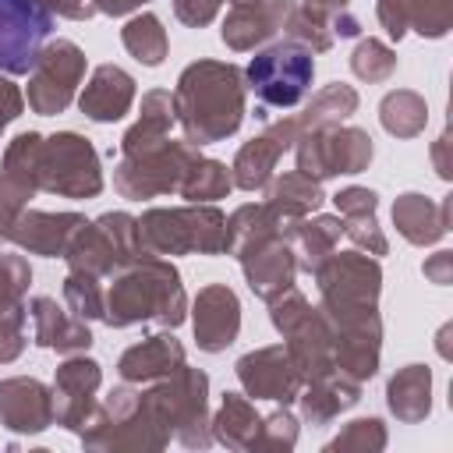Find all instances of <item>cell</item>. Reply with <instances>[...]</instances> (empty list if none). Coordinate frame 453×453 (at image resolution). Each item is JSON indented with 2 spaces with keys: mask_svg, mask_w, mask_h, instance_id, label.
<instances>
[{
  "mask_svg": "<svg viewBox=\"0 0 453 453\" xmlns=\"http://www.w3.org/2000/svg\"><path fill=\"white\" fill-rule=\"evenodd\" d=\"M449 273H453V255L449 251H435L428 262H425V276L432 283H449Z\"/></svg>",
  "mask_w": 453,
  "mask_h": 453,
  "instance_id": "46",
  "label": "cell"
},
{
  "mask_svg": "<svg viewBox=\"0 0 453 453\" xmlns=\"http://www.w3.org/2000/svg\"><path fill=\"white\" fill-rule=\"evenodd\" d=\"M32 283V269L21 255H4L0 258V311L7 308H18L25 290Z\"/></svg>",
  "mask_w": 453,
  "mask_h": 453,
  "instance_id": "38",
  "label": "cell"
},
{
  "mask_svg": "<svg viewBox=\"0 0 453 453\" xmlns=\"http://www.w3.org/2000/svg\"><path fill=\"white\" fill-rule=\"evenodd\" d=\"M216 439L234 446V449H244V446H255L258 432H262V418L255 414L251 400H244L241 393H226L223 396V407L216 414Z\"/></svg>",
  "mask_w": 453,
  "mask_h": 453,
  "instance_id": "30",
  "label": "cell"
},
{
  "mask_svg": "<svg viewBox=\"0 0 453 453\" xmlns=\"http://www.w3.org/2000/svg\"><path fill=\"white\" fill-rule=\"evenodd\" d=\"M85 223V216L78 212H21L11 226V241L32 255H46V258H57L67 251L74 230Z\"/></svg>",
  "mask_w": 453,
  "mask_h": 453,
  "instance_id": "19",
  "label": "cell"
},
{
  "mask_svg": "<svg viewBox=\"0 0 453 453\" xmlns=\"http://www.w3.org/2000/svg\"><path fill=\"white\" fill-rule=\"evenodd\" d=\"M343 234L365 248L368 255H386V237L375 223V212H361V216H343Z\"/></svg>",
  "mask_w": 453,
  "mask_h": 453,
  "instance_id": "39",
  "label": "cell"
},
{
  "mask_svg": "<svg viewBox=\"0 0 453 453\" xmlns=\"http://www.w3.org/2000/svg\"><path fill=\"white\" fill-rule=\"evenodd\" d=\"M64 301L78 319H103V290L92 273L71 269V276L64 280Z\"/></svg>",
  "mask_w": 453,
  "mask_h": 453,
  "instance_id": "36",
  "label": "cell"
},
{
  "mask_svg": "<svg viewBox=\"0 0 453 453\" xmlns=\"http://www.w3.org/2000/svg\"><path fill=\"white\" fill-rule=\"evenodd\" d=\"M315 283L322 294V311L329 322H350L375 315V297H379V262H372L361 251L347 255H329L315 265Z\"/></svg>",
  "mask_w": 453,
  "mask_h": 453,
  "instance_id": "6",
  "label": "cell"
},
{
  "mask_svg": "<svg viewBox=\"0 0 453 453\" xmlns=\"http://www.w3.org/2000/svg\"><path fill=\"white\" fill-rule=\"evenodd\" d=\"M142 4L145 0H92V7L103 11V14H127V11L142 7Z\"/></svg>",
  "mask_w": 453,
  "mask_h": 453,
  "instance_id": "47",
  "label": "cell"
},
{
  "mask_svg": "<svg viewBox=\"0 0 453 453\" xmlns=\"http://www.w3.org/2000/svg\"><path fill=\"white\" fill-rule=\"evenodd\" d=\"M290 0H244L234 4V11L223 21V42L230 50H251L258 42H265L269 35L283 32L287 18H290Z\"/></svg>",
  "mask_w": 453,
  "mask_h": 453,
  "instance_id": "17",
  "label": "cell"
},
{
  "mask_svg": "<svg viewBox=\"0 0 453 453\" xmlns=\"http://www.w3.org/2000/svg\"><path fill=\"white\" fill-rule=\"evenodd\" d=\"M198 159V149L191 142H159L142 152H131L113 170V184L124 198H156L166 191H177L191 163Z\"/></svg>",
  "mask_w": 453,
  "mask_h": 453,
  "instance_id": "8",
  "label": "cell"
},
{
  "mask_svg": "<svg viewBox=\"0 0 453 453\" xmlns=\"http://www.w3.org/2000/svg\"><path fill=\"white\" fill-rule=\"evenodd\" d=\"M78 103H81V113L99 124L120 120L134 103V78L113 64H103V67H96V74L85 85Z\"/></svg>",
  "mask_w": 453,
  "mask_h": 453,
  "instance_id": "21",
  "label": "cell"
},
{
  "mask_svg": "<svg viewBox=\"0 0 453 453\" xmlns=\"http://www.w3.org/2000/svg\"><path fill=\"white\" fill-rule=\"evenodd\" d=\"M347 446H386V432H382V421L379 418H361V421H350L343 435H336L329 442V449H347Z\"/></svg>",
  "mask_w": 453,
  "mask_h": 453,
  "instance_id": "40",
  "label": "cell"
},
{
  "mask_svg": "<svg viewBox=\"0 0 453 453\" xmlns=\"http://www.w3.org/2000/svg\"><path fill=\"white\" fill-rule=\"evenodd\" d=\"M428 393H432V375H428V368H425V365H407L400 375L389 379V389H386L389 411H393L400 421L414 425V421H421V418L428 414Z\"/></svg>",
  "mask_w": 453,
  "mask_h": 453,
  "instance_id": "29",
  "label": "cell"
},
{
  "mask_svg": "<svg viewBox=\"0 0 453 453\" xmlns=\"http://www.w3.org/2000/svg\"><path fill=\"white\" fill-rule=\"evenodd\" d=\"M350 71L361 78V81H386L393 71H396V57L386 42L379 39H361L357 50L350 53Z\"/></svg>",
  "mask_w": 453,
  "mask_h": 453,
  "instance_id": "35",
  "label": "cell"
},
{
  "mask_svg": "<svg viewBox=\"0 0 453 453\" xmlns=\"http://www.w3.org/2000/svg\"><path fill=\"white\" fill-rule=\"evenodd\" d=\"M234 255L241 258V269H244L248 287L255 290V297L273 301V297H280L283 290L294 287L297 255H294V248H290V241H287L283 230L258 234L248 244H241Z\"/></svg>",
  "mask_w": 453,
  "mask_h": 453,
  "instance_id": "12",
  "label": "cell"
},
{
  "mask_svg": "<svg viewBox=\"0 0 453 453\" xmlns=\"http://www.w3.org/2000/svg\"><path fill=\"white\" fill-rule=\"evenodd\" d=\"M304 4L322 7V11H343V7H347V0H304Z\"/></svg>",
  "mask_w": 453,
  "mask_h": 453,
  "instance_id": "49",
  "label": "cell"
},
{
  "mask_svg": "<svg viewBox=\"0 0 453 453\" xmlns=\"http://www.w3.org/2000/svg\"><path fill=\"white\" fill-rule=\"evenodd\" d=\"M138 255H145V248L138 237V219L127 212H106L96 223H81L64 251L71 269H81L92 276L117 273Z\"/></svg>",
  "mask_w": 453,
  "mask_h": 453,
  "instance_id": "7",
  "label": "cell"
},
{
  "mask_svg": "<svg viewBox=\"0 0 453 453\" xmlns=\"http://www.w3.org/2000/svg\"><path fill=\"white\" fill-rule=\"evenodd\" d=\"M340 234H343V219H336V216H315V219H294L287 241L297 244V251H294L297 255V265L308 269V273H315V265L333 255Z\"/></svg>",
  "mask_w": 453,
  "mask_h": 453,
  "instance_id": "27",
  "label": "cell"
},
{
  "mask_svg": "<svg viewBox=\"0 0 453 453\" xmlns=\"http://www.w3.org/2000/svg\"><path fill=\"white\" fill-rule=\"evenodd\" d=\"M173 117L180 120L191 145H209L241 127L244 85L234 64L198 60L184 67L173 92Z\"/></svg>",
  "mask_w": 453,
  "mask_h": 453,
  "instance_id": "2",
  "label": "cell"
},
{
  "mask_svg": "<svg viewBox=\"0 0 453 453\" xmlns=\"http://www.w3.org/2000/svg\"><path fill=\"white\" fill-rule=\"evenodd\" d=\"M265 205L273 212H280L287 223H294V219H304L308 212H315L322 205V188H319L315 177H308L301 170H290V173H280V177L269 180Z\"/></svg>",
  "mask_w": 453,
  "mask_h": 453,
  "instance_id": "26",
  "label": "cell"
},
{
  "mask_svg": "<svg viewBox=\"0 0 453 453\" xmlns=\"http://www.w3.org/2000/svg\"><path fill=\"white\" fill-rule=\"evenodd\" d=\"M117 368H120V375L127 382L170 379V375H177L184 368V347L173 336L159 333V336H149V340L134 343L131 350H124V357H120Z\"/></svg>",
  "mask_w": 453,
  "mask_h": 453,
  "instance_id": "22",
  "label": "cell"
},
{
  "mask_svg": "<svg viewBox=\"0 0 453 453\" xmlns=\"http://www.w3.org/2000/svg\"><path fill=\"white\" fill-rule=\"evenodd\" d=\"M237 379L255 400H297L301 393V372L290 365L287 347H262L237 361Z\"/></svg>",
  "mask_w": 453,
  "mask_h": 453,
  "instance_id": "13",
  "label": "cell"
},
{
  "mask_svg": "<svg viewBox=\"0 0 453 453\" xmlns=\"http://www.w3.org/2000/svg\"><path fill=\"white\" fill-rule=\"evenodd\" d=\"M99 389V365L92 357H71L57 368L53 382V421L64 428H85L92 407V393Z\"/></svg>",
  "mask_w": 453,
  "mask_h": 453,
  "instance_id": "16",
  "label": "cell"
},
{
  "mask_svg": "<svg viewBox=\"0 0 453 453\" xmlns=\"http://www.w3.org/2000/svg\"><path fill=\"white\" fill-rule=\"evenodd\" d=\"M32 322H35V343L50 347V350H85L92 343V333L85 326V319L64 311L53 297H35L32 301Z\"/></svg>",
  "mask_w": 453,
  "mask_h": 453,
  "instance_id": "24",
  "label": "cell"
},
{
  "mask_svg": "<svg viewBox=\"0 0 453 453\" xmlns=\"http://www.w3.org/2000/svg\"><path fill=\"white\" fill-rule=\"evenodd\" d=\"M379 21L389 39H400L407 28L439 39L453 25V0H379Z\"/></svg>",
  "mask_w": 453,
  "mask_h": 453,
  "instance_id": "20",
  "label": "cell"
},
{
  "mask_svg": "<svg viewBox=\"0 0 453 453\" xmlns=\"http://www.w3.org/2000/svg\"><path fill=\"white\" fill-rule=\"evenodd\" d=\"M50 11H57V14H64V18H74V21H81V18H92L96 14V7H92V0H42Z\"/></svg>",
  "mask_w": 453,
  "mask_h": 453,
  "instance_id": "45",
  "label": "cell"
},
{
  "mask_svg": "<svg viewBox=\"0 0 453 453\" xmlns=\"http://www.w3.org/2000/svg\"><path fill=\"white\" fill-rule=\"evenodd\" d=\"M297 170L326 180L336 173H361L372 163V138L361 127H315L297 138Z\"/></svg>",
  "mask_w": 453,
  "mask_h": 453,
  "instance_id": "9",
  "label": "cell"
},
{
  "mask_svg": "<svg viewBox=\"0 0 453 453\" xmlns=\"http://www.w3.org/2000/svg\"><path fill=\"white\" fill-rule=\"evenodd\" d=\"M177 117H173V96L170 92H145L142 96V117H138V124L124 134V156H131V152H142V149H149V145H159L163 138H166V131H170V124H173Z\"/></svg>",
  "mask_w": 453,
  "mask_h": 453,
  "instance_id": "28",
  "label": "cell"
},
{
  "mask_svg": "<svg viewBox=\"0 0 453 453\" xmlns=\"http://www.w3.org/2000/svg\"><path fill=\"white\" fill-rule=\"evenodd\" d=\"M138 237L145 255H219L226 251V216L198 202L188 209H149L138 219Z\"/></svg>",
  "mask_w": 453,
  "mask_h": 453,
  "instance_id": "4",
  "label": "cell"
},
{
  "mask_svg": "<svg viewBox=\"0 0 453 453\" xmlns=\"http://www.w3.org/2000/svg\"><path fill=\"white\" fill-rule=\"evenodd\" d=\"M4 170L28 180L35 191H53L64 198H92L103 191L99 156L88 138L74 131L60 134H18L4 152Z\"/></svg>",
  "mask_w": 453,
  "mask_h": 453,
  "instance_id": "1",
  "label": "cell"
},
{
  "mask_svg": "<svg viewBox=\"0 0 453 453\" xmlns=\"http://www.w3.org/2000/svg\"><path fill=\"white\" fill-rule=\"evenodd\" d=\"M230 188H234L230 170H226L219 159H202V156H198V159L191 163V170L184 173L177 195L188 198V202H212V198H223Z\"/></svg>",
  "mask_w": 453,
  "mask_h": 453,
  "instance_id": "34",
  "label": "cell"
},
{
  "mask_svg": "<svg viewBox=\"0 0 453 453\" xmlns=\"http://www.w3.org/2000/svg\"><path fill=\"white\" fill-rule=\"evenodd\" d=\"M219 4L223 0H173V11L184 25H205L219 11ZM230 4H244V0H230Z\"/></svg>",
  "mask_w": 453,
  "mask_h": 453,
  "instance_id": "43",
  "label": "cell"
},
{
  "mask_svg": "<svg viewBox=\"0 0 453 453\" xmlns=\"http://www.w3.org/2000/svg\"><path fill=\"white\" fill-rule=\"evenodd\" d=\"M301 396V407H304V418L311 425H326L333 421L340 411H347L350 403H357L361 396V382L343 375L340 368L319 375V379H308V389L297 393Z\"/></svg>",
  "mask_w": 453,
  "mask_h": 453,
  "instance_id": "25",
  "label": "cell"
},
{
  "mask_svg": "<svg viewBox=\"0 0 453 453\" xmlns=\"http://www.w3.org/2000/svg\"><path fill=\"white\" fill-rule=\"evenodd\" d=\"M357 110V92L350 88V85H326L319 96H311V103L304 106V113L301 117H294L297 120V131L304 134V131H315V127H329V124H340V120H347L350 113Z\"/></svg>",
  "mask_w": 453,
  "mask_h": 453,
  "instance_id": "31",
  "label": "cell"
},
{
  "mask_svg": "<svg viewBox=\"0 0 453 453\" xmlns=\"http://www.w3.org/2000/svg\"><path fill=\"white\" fill-rule=\"evenodd\" d=\"M446 134L435 142V170H439V177H449V163H446Z\"/></svg>",
  "mask_w": 453,
  "mask_h": 453,
  "instance_id": "48",
  "label": "cell"
},
{
  "mask_svg": "<svg viewBox=\"0 0 453 453\" xmlns=\"http://www.w3.org/2000/svg\"><path fill=\"white\" fill-rule=\"evenodd\" d=\"M21 106H25V96L18 92V85L7 81V78H0V131L21 113Z\"/></svg>",
  "mask_w": 453,
  "mask_h": 453,
  "instance_id": "44",
  "label": "cell"
},
{
  "mask_svg": "<svg viewBox=\"0 0 453 453\" xmlns=\"http://www.w3.org/2000/svg\"><path fill=\"white\" fill-rule=\"evenodd\" d=\"M25 315L28 311L21 304L0 311V361H11V357L21 354V347H25Z\"/></svg>",
  "mask_w": 453,
  "mask_h": 453,
  "instance_id": "41",
  "label": "cell"
},
{
  "mask_svg": "<svg viewBox=\"0 0 453 453\" xmlns=\"http://www.w3.org/2000/svg\"><path fill=\"white\" fill-rule=\"evenodd\" d=\"M393 223L411 244H435L449 230V198L435 205L432 198L407 191L393 202Z\"/></svg>",
  "mask_w": 453,
  "mask_h": 453,
  "instance_id": "23",
  "label": "cell"
},
{
  "mask_svg": "<svg viewBox=\"0 0 453 453\" xmlns=\"http://www.w3.org/2000/svg\"><path fill=\"white\" fill-rule=\"evenodd\" d=\"M241 329V304L226 283H209L195 297V340L202 350L219 354L237 340Z\"/></svg>",
  "mask_w": 453,
  "mask_h": 453,
  "instance_id": "15",
  "label": "cell"
},
{
  "mask_svg": "<svg viewBox=\"0 0 453 453\" xmlns=\"http://www.w3.org/2000/svg\"><path fill=\"white\" fill-rule=\"evenodd\" d=\"M81 74H85V53L71 39L50 42L46 50H39L28 71V106L42 117L67 110Z\"/></svg>",
  "mask_w": 453,
  "mask_h": 453,
  "instance_id": "11",
  "label": "cell"
},
{
  "mask_svg": "<svg viewBox=\"0 0 453 453\" xmlns=\"http://www.w3.org/2000/svg\"><path fill=\"white\" fill-rule=\"evenodd\" d=\"M244 78L258 99L255 117L269 120V110H290L308 96L311 78H315V57L308 46L283 39V42H273L262 53H255Z\"/></svg>",
  "mask_w": 453,
  "mask_h": 453,
  "instance_id": "5",
  "label": "cell"
},
{
  "mask_svg": "<svg viewBox=\"0 0 453 453\" xmlns=\"http://www.w3.org/2000/svg\"><path fill=\"white\" fill-rule=\"evenodd\" d=\"M103 319L110 326H177L184 319V287L177 269L166 258L138 255L110 283V294L103 297Z\"/></svg>",
  "mask_w": 453,
  "mask_h": 453,
  "instance_id": "3",
  "label": "cell"
},
{
  "mask_svg": "<svg viewBox=\"0 0 453 453\" xmlns=\"http://www.w3.org/2000/svg\"><path fill=\"white\" fill-rule=\"evenodd\" d=\"M35 195V188L28 180H21L18 173L0 170V241L11 237L14 219L25 212V202Z\"/></svg>",
  "mask_w": 453,
  "mask_h": 453,
  "instance_id": "37",
  "label": "cell"
},
{
  "mask_svg": "<svg viewBox=\"0 0 453 453\" xmlns=\"http://www.w3.org/2000/svg\"><path fill=\"white\" fill-rule=\"evenodd\" d=\"M120 42H124V50H127L134 60H142L145 67H156V64H163V57H166V32H163V25H159L156 14H138V18H131V21L124 25V32H120Z\"/></svg>",
  "mask_w": 453,
  "mask_h": 453,
  "instance_id": "33",
  "label": "cell"
},
{
  "mask_svg": "<svg viewBox=\"0 0 453 453\" xmlns=\"http://www.w3.org/2000/svg\"><path fill=\"white\" fill-rule=\"evenodd\" d=\"M53 32V11L42 0H0V74H28Z\"/></svg>",
  "mask_w": 453,
  "mask_h": 453,
  "instance_id": "10",
  "label": "cell"
},
{
  "mask_svg": "<svg viewBox=\"0 0 453 453\" xmlns=\"http://www.w3.org/2000/svg\"><path fill=\"white\" fill-rule=\"evenodd\" d=\"M333 202H336L340 216H361V212H375L379 195L368 191V188H343V191L333 195Z\"/></svg>",
  "mask_w": 453,
  "mask_h": 453,
  "instance_id": "42",
  "label": "cell"
},
{
  "mask_svg": "<svg viewBox=\"0 0 453 453\" xmlns=\"http://www.w3.org/2000/svg\"><path fill=\"white\" fill-rule=\"evenodd\" d=\"M382 113V127L396 138H414L425 131V120H428V110H425V99L418 92H407V88H396L382 99L379 106Z\"/></svg>",
  "mask_w": 453,
  "mask_h": 453,
  "instance_id": "32",
  "label": "cell"
},
{
  "mask_svg": "<svg viewBox=\"0 0 453 453\" xmlns=\"http://www.w3.org/2000/svg\"><path fill=\"white\" fill-rule=\"evenodd\" d=\"M297 138H301V131H297V120H294V117L273 124L265 134H258V138H251L248 145H241V152H237V159H234V166H230V170H234L230 180H234L237 188H244V191L265 188L269 177H273L276 159H280Z\"/></svg>",
  "mask_w": 453,
  "mask_h": 453,
  "instance_id": "14",
  "label": "cell"
},
{
  "mask_svg": "<svg viewBox=\"0 0 453 453\" xmlns=\"http://www.w3.org/2000/svg\"><path fill=\"white\" fill-rule=\"evenodd\" d=\"M53 421V396L39 379L0 382V425L11 432H42Z\"/></svg>",
  "mask_w": 453,
  "mask_h": 453,
  "instance_id": "18",
  "label": "cell"
}]
</instances>
